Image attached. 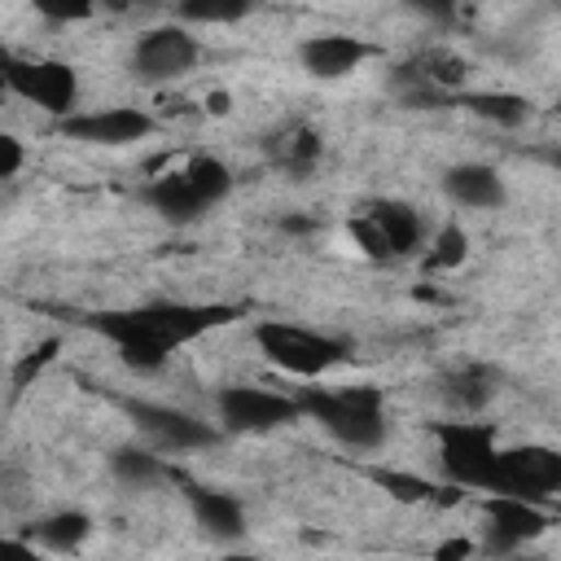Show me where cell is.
Here are the masks:
<instances>
[{
  "instance_id": "6da1fadb",
  "label": "cell",
  "mask_w": 561,
  "mask_h": 561,
  "mask_svg": "<svg viewBox=\"0 0 561 561\" xmlns=\"http://www.w3.org/2000/svg\"><path fill=\"white\" fill-rule=\"evenodd\" d=\"M228 320H237V307L228 302H140V307L96 311L88 316V329L110 337L131 373H158L175 346L197 342Z\"/></svg>"
},
{
  "instance_id": "7a4b0ae2",
  "label": "cell",
  "mask_w": 561,
  "mask_h": 561,
  "mask_svg": "<svg viewBox=\"0 0 561 561\" xmlns=\"http://www.w3.org/2000/svg\"><path fill=\"white\" fill-rule=\"evenodd\" d=\"M302 416H311L329 438H337L351 451H373L386 443V394L377 386H342V390H324V386H307L298 394Z\"/></svg>"
},
{
  "instance_id": "3957f363",
  "label": "cell",
  "mask_w": 561,
  "mask_h": 561,
  "mask_svg": "<svg viewBox=\"0 0 561 561\" xmlns=\"http://www.w3.org/2000/svg\"><path fill=\"white\" fill-rule=\"evenodd\" d=\"M232 193V171L228 162L210 158V153H193L188 162L171 167L167 175L145 184V202L171 219V224H193L202 219L210 206H219Z\"/></svg>"
},
{
  "instance_id": "277c9868",
  "label": "cell",
  "mask_w": 561,
  "mask_h": 561,
  "mask_svg": "<svg viewBox=\"0 0 561 561\" xmlns=\"http://www.w3.org/2000/svg\"><path fill=\"white\" fill-rule=\"evenodd\" d=\"M254 346L263 351L267 364H276L289 377H324L329 368H337L351 355L346 337L302 329V324H289V320H259L254 324Z\"/></svg>"
},
{
  "instance_id": "5b68a950",
  "label": "cell",
  "mask_w": 561,
  "mask_h": 561,
  "mask_svg": "<svg viewBox=\"0 0 561 561\" xmlns=\"http://www.w3.org/2000/svg\"><path fill=\"white\" fill-rule=\"evenodd\" d=\"M351 241L373 263H399L425 245V215L408 202H394V197L368 202L351 215Z\"/></svg>"
},
{
  "instance_id": "8992f818",
  "label": "cell",
  "mask_w": 561,
  "mask_h": 561,
  "mask_svg": "<svg viewBox=\"0 0 561 561\" xmlns=\"http://www.w3.org/2000/svg\"><path fill=\"white\" fill-rule=\"evenodd\" d=\"M0 75H4V88L57 118L75 114L79 105V70L70 61H57V57H18L9 48H0Z\"/></svg>"
},
{
  "instance_id": "52a82bcc",
  "label": "cell",
  "mask_w": 561,
  "mask_h": 561,
  "mask_svg": "<svg viewBox=\"0 0 561 561\" xmlns=\"http://www.w3.org/2000/svg\"><path fill=\"white\" fill-rule=\"evenodd\" d=\"M434 438H438V465H443L451 486L491 491L495 451H500L491 421H438Z\"/></svg>"
},
{
  "instance_id": "ba28073f",
  "label": "cell",
  "mask_w": 561,
  "mask_h": 561,
  "mask_svg": "<svg viewBox=\"0 0 561 561\" xmlns=\"http://www.w3.org/2000/svg\"><path fill=\"white\" fill-rule=\"evenodd\" d=\"M491 491L522 495V500H552L561 491V451L548 443H522V447H500L495 451V478Z\"/></svg>"
},
{
  "instance_id": "9c48e42d",
  "label": "cell",
  "mask_w": 561,
  "mask_h": 561,
  "mask_svg": "<svg viewBox=\"0 0 561 561\" xmlns=\"http://www.w3.org/2000/svg\"><path fill=\"white\" fill-rule=\"evenodd\" d=\"M465 75H469V66L451 48H421L408 61L394 66V88H399V96L408 105L438 110V105H451V96L460 92Z\"/></svg>"
},
{
  "instance_id": "30bf717a",
  "label": "cell",
  "mask_w": 561,
  "mask_h": 561,
  "mask_svg": "<svg viewBox=\"0 0 561 561\" xmlns=\"http://www.w3.org/2000/svg\"><path fill=\"white\" fill-rule=\"evenodd\" d=\"M215 408H219V425L228 434H267V430L302 416L298 399L263 390V386H224L215 394Z\"/></svg>"
},
{
  "instance_id": "8fae6325",
  "label": "cell",
  "mask_w": 561,
  "mask_h": 561,
  "mask_svg": "<svg viewBox=\"0 0 561 561\" xmlns=\"http://www.w3.org/2000/svg\"><path fill=\"white\" fill-rule=\"evenodd\" d=\"M486 530H482V552L491 557H504V552H517L522 543L539 539L548 530V513L535 504V500H522V495H504V491H491L486 504Z\"/></svg>"
},
{
  "instance_id": "7c38bea8",
  "label": "cell",
  "mask_w": 561,
  "mask_h": 561,
  "mask_svg": "<svg viewBox=\"0 0 561 561\" xmlns=\"http://www.w3.org/2000/svg\"><path fill=\"white\" fill-rule=\"evenodd\" d=\"M202 48L184 26H153L131 44V75L140 83H167L197 66Z\"/></svg>"
},
{
  "instance_id": "4fadbf2b",
  "label": "cell",
  "mask_w": 561,
  "mask_h": 561,
  "mask_svg": "<svg viewBox=\"0 0 561 561\" xmlns=\"http://www.w3.org/2000/svg\"><path fill=\"white\" fill-rule=\"evenodd\" d=\"M153 127H158V118L145 114V110H136V105L75 110V114H66V118L57 123L61 136L83 140V145H110V149L131 145V140H145V136H153Z\"/></svg>"
},
{
  "instance_id": "5bb4252c",
  "label": "cell",
  "mask_w": 561,
  "mask_h": 561,
  "mask_svg": "<svg viewBox=\"0 0 561 561\" xmlns=\"http://www.w3.org/2000/svg\"><path fill=\"white\" fill-rule=\"evenodd\" d=\"M131 421L140 425V434L153 438L158 451H197V447H210L219 443V430L210 421H197L193 412H180V408H162V403H127Z\"/></svg>"
},
{
  "instance_id": "9a60e30c",
  "label": "cell",
  "mask_w": 561,
  "mask_h": 561,
  "mask_svg": "<svg viewBox=\"0 0 561 561\" xmlns=\"http://www.w3.org/2000/svg\"><path fill=\"white\" fill-rule=\"evenodd\" d=\"M263 153H267V162H272L276 171H285V175H307V171H316L320 158H324V136H320V127H311V123H285V127H276V131L263 136Z\"/></svg>"
},
{
  "instance_id": "2e32d148",
  "label": "cell",
  "mask_w": 561,
  "mask_h": 561,
  "mask_svg": "<svg viewBox=\"0 0 561 561\" xmlns=\"http://www.w3.org/2000/svg\"><path fill=\"white\" fill-rule=\"evenodd\" d=\"M368 53H373V48H368L359 35H337V31L311 35V39L298 44V61H302V70L316 75V79H342V75L359 70V61H364Z\"/></svg>"
},
{
  "instance_id": "e0dca14e",
  "label": "cell",
  "mask_w": 561,
  "mask_h": 561,
  "mask_svg": "<svg viewBox=\"0 0 561 561\" xmlns=\"http://www.w3.org/2000/svg\"><path fill=\"white\" fill-rule=\"evenodd\" d=\"M184 495H188V508H193L197 526H202L210 539L232 543V539H241V535H245V504H241L232 491L184 482Z\"/></svg>"
},
{
  "instance_id": "ac0fdd59",
  "label": "cell",
  "mask_w": 561,
  "mask_h": 561,
  "mask_svg": "<svg viewBox=\"0 0 561 561\" xmlns=\"http://www.w3.org/2000/svg\"><path fill=\"white\" fill-rule=\"evenodd\" d=\"M443 193L456 202V206H469V210H495L504 206V180L495 167L486 162H456L447 175H443Z\"/></svg>"
},
{
  "instance_id": "d6986e66",
  "label": "cell",
  "mask_w": 561,
  "mask_h": 561,
  "mask_svg": "<svg viewBox=\"0 0 561 561\" xmlns=\"http://www.w3.org/2000/svg\"><path fill=\"white\" fill-rule=\"evenodd\" d=\"M500 390V368L482 364V359H469V364H456L438 377V394L456 408V412H482Z\"/></svg>"
},
{
  "instance_id": "ffe728a7",
  "label": "cell",
  "mask_w": 561,
  "mask_h": 561,
  "mask_svg": "<svg viewBox=\"0 0 561 561\" xmlns=\"http://www.w3.org/2000/svg\"><path fill=\"white\" fill-rule=\"evenodd\" d=\"M451 105H465L469 114L486 118V123H500V127H517L530 118V101L517 96V92H456Z\"/></svg>"
},
{
  "instance_id": "44dd1931",
  "label": "cell",
  "mask_w": 561,
  "mask_h": 561,
  "mask_svg": "<svg viewBox=\"0 0 561 561\" xmlns=\"http://www.w3.org/2000/svg\"><path fill=\"white\" fill-rule=\"evenodd\" d=\"M92 535V517L79 513V508H61V513H48L31 526V539L53 548V552H75L83 539Z\"/></svg>"
},
{
  "instance_id": "7402d4cb",
  "label": "cell",
  "mask_w": 561,
  "mask_h": 561,
  "mask_svg": "<svg viewBox=\"0 0 561 561\" xmlns=\"http://www.w3.org/2000/svg\"><path fill=\"white\" fill-rule=\"evenodd\" d=\"M110 469L127 486H153V482L167 478V465H162V456L153 447H118L110 456Z\"/></svg>"
},
{
  "instance_id": "603a6c76",
  "label": "cell",
  "mask_w": 561,
  "mask_h": 561,
  "mask_svg": "<svg viewBox=\"0 0 561 561\" xmlns=\"http://www.w3.org/2000/svg\"><path fill=\"white\" fill-rule=\"evenodd\" d=\"M368 478L377 482V486H386L394 500H403V504H425V500H438V504H451V500H460V491H443V486H434V482H425V478H416V473H399V469H368Z\"/></svg>"
},
{
  "instance_id": "cb8c5ba5",
  "label": "cell",
  "mask_w": 561,
  "mask_h": 561,
  "mask_svg": "<svg viewBox=\"0 0 561 561\" xmlns=\"http://www.w3.org/2000/svg\"><path fill=\"white\" fill-rule=\"evenodd\" d=\"M465 259H469V237H465V228H460V224H443V228L434 232V241L425 245L421 267H425V272H456Z\"/></svg>"
},
{
  "instance_id": "d4e9b609",
  "label": "cell",
  "mask_w": 561,
  "mask_h": 561,
  "mask_svg": "<svg viewBox=\"0 0 561 561\" xmlns=\"http://www.w3.org/2000/svg\"><path fill=\"white\" fill-rule=\"evenodd\" d=\"M175 13L184 22H202V26H228L254 13V0H175Z\"/></svg>"
},
{
  "instance_id": "484cf974",
  "label": "cell",
  "mask_w": 561,
  "mask_h": 561,
  "mask_svg": "<svg viewBox=\"0 0 561 561\" xmlns=\"http://www.w3.org/2000/svg\"><path fill=\"white\" fill-rule=\"evenodd\" d=\"M57 351H61V342H57V337H44L39 346H31V351L13 364V390H26V386H31V381H35V377L57 359Z\"/></svg>"
},
{
  "instance_id": "4316f807",
  "label": "cell",
  "mask_w": 561,
  "mask_h": 561,
  "mask_svg": "<svg viewBox=\"0 0 561 561\" xmlns=\"http://www.w3.org/2000/svg\"><path fill=\"white\" fill-rule=\"evenodd\" d=\"M26 4L48 22H83L101 9V0H26Z\"/></svg>"
},
{
  "instance_id": "83f0119b",
  "label": "cell",
  "mask_w": 561,
  "mask_h": 561,
  "mask_svg": "<svg viewBox=\"0 0 561 561\" xmlns=\"http://www.w3.org/2000/svg\"><path fill=\"white\" fill-rule=\"evenodd\" d=\"M408 9H416L421 18L438 22V26H456L460 22V0H403Z\"/></svg>"
},
{
  "instance_id": "f1b7e54d",
  "label": "cell",
  "mask_w": 561,
  "mask_h": 561,
  "mask_svg": "<svg viewBox=\"0 0 561 561\" xmlns=\"http://www.w3.org/2000/svg\"><path fill=\"white\" fill-rule=\"evenodd\" d=\"M22 162H26L22 140H18V136H9V131H0V180L18 175V171H22Z\"/></svg>"
},
{
  "instance_id": "f546056e",
  "label": "cell",
  "mask_w": 561,
  "mask_h": 561,
  "mask_svg": "<svg viewBox=\"0 0 561 561\" xmlns=\"http://www.w3.org/2000/svg\"><path fill=\"white\" fill-rule=\"evenodd\" d=\"M162 0H101V9H110V13H149Z\"/></svg>"
},
{
  "instance_id": "4dcf8cb0",
  "label": "cell",
  "mask_w": 561,
  "mask_h": 561,
  "mask_svg": "<svg viewBox=\"0 0 561 561\" xmlns=\"http://www.w3.org/2000/svg\"><path fill=\"white\" fill-rule=\"evenodd\" d=\"M0 557H18V561H26V557H31V543H26V539H0Z\"/></svg>"
},
{
  "instance_id": "1f68e13d",
  "label": "cell",
  "mask_w": 561,
  "mask_h": 561,
  "mask_svg": "<svg viewBox=\"0 0 561 561\" xmlns=\"http://www.w3.org/2000/svg\"><path fill=\"white\" fill-rule=\"evenodd\" d=\"M473 552V543H465V539H447L443 548H438V557L447 561V557H469Z\"/></svg>"
},
{
  "instance_id": "d6a6232c",
  "label": "cell",
  "mask_w": 561,
  "mask_h": 561,
  "mask_svg": "<svg viewBox=\"0 0 561 561\" xmlns=\"http://www.w3.org/2000/svg\"><path fill=\"white\" fill-rule=\"evenodd\" d=\"M206 105H210V110H215V114H228V96H224V92H215V96H210V101H206Z\"/></svg>"
},
{
  "instance_id": "836d02e7",
  "label": "cell",
  "mask_w": 561,
  "mask_h": 561,
  "mask_svg": "<svg viewBox=\"0 0 561 561\" xmlns=\"http://www.w3.org/2000/svg\"><path fill=\"white\" fill-rule=\"evenodd\" d=\"M4 92H9V88H4V75H0V96H4Z\"/></svg>"
}]
</instances>
